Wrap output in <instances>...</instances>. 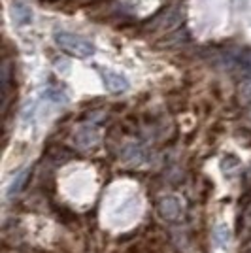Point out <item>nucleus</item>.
<instances>
[{
  "label": "nucleus",
  "mask_w": 251,
  "mask_h": 253,
  "mask_svg": "<svg viewBox=\"0 0 251 253\" xmlns=\"http://www.w3.org/2000/svg\"><path fill=\"white\" fill-rule=\"evenodd\" d=\"M25 176H27V172L23 170V172H19V176H17V179H13V183L10 185V189H8V197H11L13 193H17L19 191V185L23 183V179H25Z\"/></svg>",
  "instance_id": "20e7f679"
},
{
  "label": "nucleus",
  "mask_w": 251,
  "mask_h": 253,
  "mask_svg": "<svg viewBox=\"0 0 251 253\" xmlns=\"http://www.w3.org/2000/svg\"><path fill=\"white\" fill-rule=\"evenodd\" d=\"M98 74L102 78L106 89L112 91V93H123V91L128 89V80L125 76L117 74L114 70H98Z\"/></svg>",
  "instance_id": "f03ea898"
},
{
  "label": "nucleus",
  "mask_w": 251,
  "mask_h": 253,
  "mask_svg": "<svg viewBox=\"0 0 251 253\" xmlns=\"http://www.w3.org/2000/svg\"><path fill=\"white\" fill-rule=\"evenodd\" d=\"M53 40L55 43L63 49V51L70 53V55H76L80 59H87L94 53V43L91 40H87L84 36H78L74 32L63 31V29H55L53 31Z\"/></svg>",
  "instance_id": "f257e3e1"
},
{
  "label": "nucleus",
  "mask_w": 251,
  "mask_h": 253,
  "mask_svg": "<svg viewBox=\"0 0 251 253\" xmlns=\"http://www.w3.org/2000/svg\"><path fill=\"white\" fill-rule=\"evenodd\" d=\"M13 17H15V21L17 25H31L32 23V11L31 8L21 2V0H13Z\"/></svg>",
  "instance_id": "7ed1b4c3"
}]
</instances>
